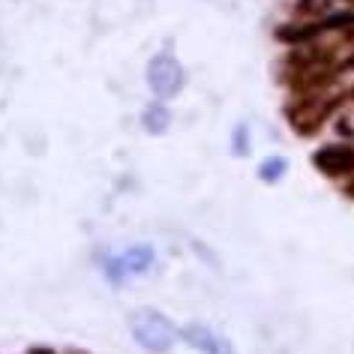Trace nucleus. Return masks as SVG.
<instances>
[{"label":"nucleus","mask_w":354,"mask_h":354,"mask_svg":"<svg viewBox=\"0 0 354 354\" xmlns=\"http://www.w3.org/2000/svg\"><path fill=\"white\" fill-rule=\"evenodd\" d=\"M132 336L138 339V345H145L150 351H165L174 339L171 324L156 313H138L132 318Z\"/></svg>","instance_id":"1"},{"label":"nucleus","mask_w":354,"mask_h":354,"mask_svg":"<svg viewBox=\"0 0 354 354\" xmlns=\"http://www.w3.org/2000/svg\"><path fill=\"white\" fill-rule=\"evenodd\" d=\"M147 82L159 96H174L183 84V69L171 55H159L147 69Z\"/></svg>","instance_id":"2"},{"label":"nucleus","mask_w":354,"mask_h":354,"mask_svg":"<svg viewBox=\"0 0 354 354\" xmlns=\"http://www.w3.org/2000/svg\"><path fill=\"white\" fill-rule=\"evenodd\" d=\"M183 336L196 345V348H201L205 354H232V348H228L225 339H219L216 333L205 330V327H189V330H183Z\"/></svg>","instance_id":"3"},{"label":"nucleus","mask_w":354,"mask_h":354,"mask_svg":"<svg viewBox=\"0 0 354 354\" xmlns=\"http://www.w3.org/2000/svg\"><path fill=\"white\" fill-rule=\"evenodd\" d=\"M150 259H153V252H150L147 246H136V250H129L127 255H120L118 268H120V273H141L150 268Z\"/></svg>","instance_id":"4"},{"label":"nucleus","mask_w":354,"mask_h":354,"mask_svg":"<svg viewBox=\"0 0 354 354\" xmlns=\"http://www.w3.org/2000/svg\"><path fill=\"white\" fill-rule=\"evenodd\" d=\"M145 127L150 129V132H159V129H165L168 127V114L162 111V109H147V114H145Z\"/></svg>","instance_id":"5"}]
</instances>
